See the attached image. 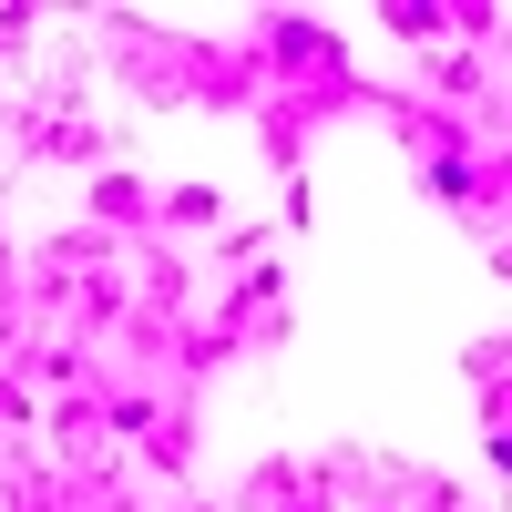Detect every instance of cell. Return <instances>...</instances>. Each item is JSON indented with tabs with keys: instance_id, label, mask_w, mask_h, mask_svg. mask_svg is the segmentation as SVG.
Listing matches in <instances>:
<instances>
[{
	"instance_id": "obj_7",
	"label": "cell",
	"mask_w": 512,
	"mask_h": 512,
	"mask_svg": "<svg viewBox=\"0 0 512 512\" xmlns=\"http://www.w3.org/2000/svg\"><path fill=\"white\" fill-rule=\"evenodd\" d=\"M369 21L390 31V41H410V62H420V52H441V41H451V0H379Z\"/></svg>"
},
{
	"instance_id": "obj_3",
	"label": "cell",
	"mask_w": 512,
	"mask_h": 512,
	"mask_svg": "<svg viewBox=\"0 0 512 512\" xmlns=\"http://www.w3.org/2000/svg\"><path fill=\"white\" fill-rule=\"evenodd\" d=\"M236 359H246V338L216 328V318H175V328H164V390H175V400H195L205 379L236 369Z\"/></svg>"
},
{
	"instance_id": "obj_13",
	"label": "cell",
	"mask_w": 512,
	"mask_h": 512,
	"mask_svg": "<svg viewBox=\"0 0 512 512\" xmlns=\"http://www.w3.org/2000/svg\"><path fill=\"white\" fill-rule=\"evenodd\" d=\"M0 113H11V82H0Z\"/></svg>"
},
{
	"instance_id": "obj_9",
	"label": "cell",
	"mask_w": 512,
	"mask_h": 512,
	"mask_svg": "<svg viewBox=\"0 0 512 512\" xmlns=\"http://www.w3.org/2000/svg\"><path fill=\"white\" fill-rule=\"evenodd\" d=\"M41 21H52L41 0H0V72H11V62L31 52V41H41Z\"/></svg>"
},
{
	"instance_id": "obj_4",
	"label": "cell",
	"mask_w": 512,
	"mask_h": 512,
	"mask_svg": "<svg viewBox=\"0 0 512 512\" xmlns=\"http://www.w3.org/2000/svg\"><path fill=\"white\" fill-rule=\"evenodd\" d=\"M154 195H164V185H144V175H123V164H103V175L82 185V226L144 246V236H154Z\"/></svg>"
},
{
	"instance_id": "obj_1",
	"label": "cell",
	"mask_w": 512,
	"mask_h": 512,
	"mask_svg": "<svg viewBox=\"0 0 512 512\" xmlns=\"http://www.w3.org/2000/svg\"><path fill=\"white\" fill-rule=\"evenodd\" d=\"M0 144H11V164L103 175V164H113V134H103L93 113H82V62L52 82V93H11V113H0Z\"/></svg>"
},
{
	"instance_id": "obj_5",
	"label": "cell",
	"mask_w": 512,
	"mask_h": 512,
	"mask_svg": "<svg viewBox=\"0 0 512 512\" xmlns=\"http://www.w3.org/2000/svg\"><path fill=\"white\" fill-rule=\"evenodd\" d=\"M134 461H144L154 482H175V492H185V482H195V400H164V420L134 441Z\"/></svg>"
},
{
	"instance_id": "obj_6",
	"label": "cell",
	"mask_w": 512,
	"mask_h": 512,
	"mask_svg": "<svg viewBox=\"0 0 512 512\" xmlns=\"http://www.w3.org/2000/svg\"><path fill=\"white\" fill-rule=\"evenodd\" d=\"M0 512H72V482L52 472V461L11 451V461H0Z\"/></svg>"
},
{
	"instance_id": "obj_10",
	"label": "cell",
	"mask_w": 512,
	"mask_h": 512,
	"mask_svg": "<svg viewBox=\"0 0 512 512\" xmlns=\"http://www.w3.org/2000/svg\"><path fill=\"white\" fill-rule=\"evenodd\" d=\"M21 431H41V390L0 369V441H21Z\"/></svg>"
},
{
	"instance_id": "obj_12",
	"label": "cell",
	"mask_w": 512,
	"mask_h": 512,
	"mask_svg": "<svg viewBox=\"0 0 512 512\" xmlns=\"http://www.w3.org/2000/svg\"><path fill=\"white\" fill-rule=\"evenodd\" d=\"M267 512H328V502H318V492H277Z\"/></svg>"
},
{
	"instance_id": "obj_11",
	"label": "cell",
	"mask_w": 512,
	"mask_h": 512,
	"mask_svg": "<svg viewBox=\"0 0 512 512\" xmlns=\"http://www.w3.org/2000/svg\"><path fill=\"white\" fill-rule=\"evenodd\" d=\"M164 512H236V502H216V492H175Z\"/></svg>"
},
{
	"instance_id": "obj_8",
	"label": "cell",
	"mask_w": 512,
	"mask_h": 512,
	"mask_svg": "<svg viewBox=\"0 0 512 512\" xmlns=\"http://www.w3.org/2000/svg\"><path fill=\"white\" fill-rule=\"evenodd\" d=\"M226 226V185H164L154 195V236H205Z\"/></svg>"
},
{
	"instance_id": "obj_2",
	"label": "cell",
	"mask_w": 512,
	"mask_h": 512,
	"mask_svg": "<svg viewBox=\"0 0 512 512\" xmlns=\"http://www.w3.org/2000/svg\"><path fill=\"white\" fill-rule=\"evenodd\" d=\"M420 185H431L441 216H461L472 236L502 246V185H512V154L502 144H451V154H420Z\"/></svg>"
}]
</instances>
